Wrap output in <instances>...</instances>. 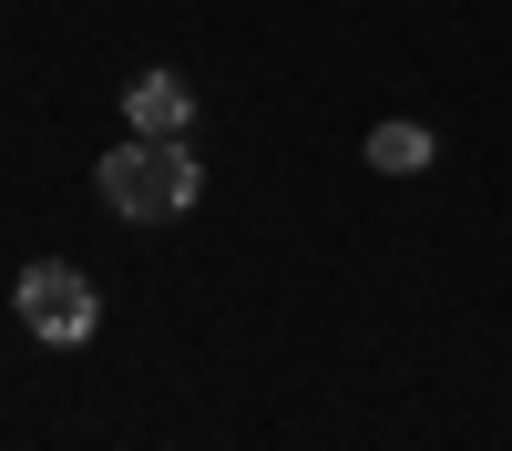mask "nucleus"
Segmentation results:
<instances>
[{"label": "nucleus", "instance_id": "nucleus-1", "mask_svg": "<svg viewBox=\"0 0 512 451\" xmlns=\"http://www.w3.org/2000/svg\"><path fill=\"white\" fill-rule=\"evenodd\" d=\"M93 185H103V205L123 226H164V216H185V205L205 195V164H195L185 134H123Z\"/></svg>", "mask_w": 512, "mask_h": 451}, {"label": "nucleus", "instance_id": "nucleus-2", "mask_svg": "<svg viewBox=\"0 0 512 451\" xmlns=\"http://www.w3.org/2000/svg\"><path fill=\"white\" fill-rule=\"evenodd\" d=\"M11 308H21V328H31L41 349H82L103 328V287L82 277V267H62V257H41V267H21Z\"/></svg>", "mask_w": 512, "mask_h": 451}, {"label": "nucleus", "instance_id": "nucleus-3", "mask_svg": "<svg viewBox=\"0 0 512 451\" xmlns=\"http://www.w3.org/2000/svg\"><path fill=\"white\" fill-rule=\"evenodd\" d=\"M123 123H134V134H185V123H195L185 72H134V93H123Z\"/></svg>", "mask_w": 512, "mask_h": 451}, {"label": "nucleus", "instance_id": "nucleus-4", "mask_svg": "<svg viewBox=\"0 0 512 451\" xmlns=\"http://www.w3.org/2000/svg\"><path fill=\"white\" fill-rule=\"evenodd\" d=\"M369 164L379 175H420V164H431V123H410V113L369 123Z\"/></svg>", "mask_w": 512, "mask_h": 451}]
</instances>
